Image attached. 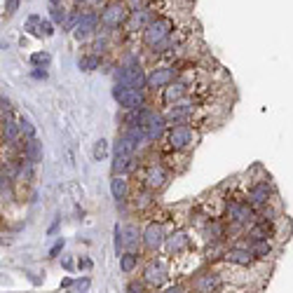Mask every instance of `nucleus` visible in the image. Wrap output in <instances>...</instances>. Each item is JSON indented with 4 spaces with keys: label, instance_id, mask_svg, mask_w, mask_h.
<instances>
[{
    "label": "nucleus",
    "instance_id": "nucleus-1",
    "mask_svg": "<svg viewBox=\"0 0 293 293\" xmlns=\"http://www.w3.org/2000/svg\"><path fill=\"white\" fill-rule=\"evenodd\" d=\"M174 28V21L167 19V17H160V19L150 21L143 31V42L148 47H157L160 42H164L169 38V33Z\"/></svg>",
    "mask_w": 293,
    "mask_h": 293
},
{
    "label": "nucleus",
    "instance_id": "nucleus-2",
    "mask_svg": "<svg viewBox=\"0 0 293 293\" xmlns=\"http://www.w3.org/2000/svg\"><path fill=\"white\" fill-rule=\"evenodd\" d=\"M113 94H115L117 104L127 108V110H136L143 106V92L136 89V87H127V84H115V89H113Z\"/></svg>",
    "mask_w": 293,
    "mask_h": 293
},
{
    "label": "nucleus",
    "instance_id": "nucleus-3",
    "mask_svg": "<svg viewBox=\"0 0 293 293\" xmlns=\"http://www.w3.org/2000/svg\"><path fill=\"white\" fill-rule=\"evenodd\" d=\"M117 84H127V87L141 89L143 84H148V75H143L138 63H129V66H122L117 71Z\"/></svg>",
    "mask_w": 293,
    "mask_h": 293
},
{
    "label": "nucleus",
    "instance_id": "nucleus-4",
    "mask_svg": "<svg viewBox=\"0 0 293 293\" xmlns=\"http://www.w3.org/2000/svg\"><path fill=\"white\" fill-rule=\"evenodd\" d=\"M169 148H174V150H183V148H188L192 141H195V132L190 129L188 125H178L174 127L171 132H169Z\"/></svg>",
    "mask_w": 293,
    "mask_h": 293
},
{
    "label": "nucleus",
    "instance_id": "nucleus-5",
    "mask_svg": "<svg viewBox=\"0 0 293 293\" xmlns=\"http://www.w3.org/2000/svg\"><path fill=\"white\" fill-rule=\"evenodd\" d=\"M164 230H162V225L160 223H150L146 228V232H143V244H146V249H150V251H155V249H160L162 244H164Z\"/></svg>",
    "mask_w": 293,
    "mask_h": 293
},
{
    "label": "nucleus",
    "instance_id": "nucleus-6",
    "mask_svg": "<svg viewBox=\"0 0 293 293\" xmlns=\"http://www.w3.org/2000/svg\"><path fill=\"white\" fill-rule=\"evenodd\" d=\"M127 19V7L122 2H113V5H108L101 14V21H104L106 26H117V24H122Z\"/></svg>",
    "mask_w": 293,
    "mask_h": 293
},
{
    "label": "nucleus",
    "instance_id": "nucleus-7",
    "mask_svg": "<svg viewBox=\"0 0 293 293\" xmlns=\"http://www.w3.org/2000/svg\"><path fill=\"white\" fill-rule=\"evenodd\" d=\"M174 80V68H155L148 73V87H169Z\"/></svg>",
    "mask_w": 293,
    "mask_h": 293
},
{
    "label": "nucleus",
    "instance_id": "nucleus-8",
    "mask_svg": "<svg viewBox=\"0 0 293 293\" xmlns=\"http://www.w3.org/2000/svg\"><path fill=\"white\" fill-rule=\"evenodd\" d=\"M143 279H146L150 286H162L164 284V279H167V270L160 265V263H150L146 267V274H143Z\"/></svg>",
    "mask_w": 293,
    "mask_h": 293
},
{
    "label": "nucleus",
    "instance_id": "nucleus-9",
    "mask_svg": "<svg viewBox=\"0 0 293 293\" xmlns=\"http://www.w3.org/2000/svg\"><path fill=\"white\" fill-rule=\"evenodd\" d=\"M228 216H230L232 223H249L253 218V211L249 209V204H240V202H235L228 207Z\"/></svg>",
    "mask_w": 293,
    "mask_h": 293
},
{
    "label": "nucleus",
    "instance_id": "nucleus-10",
    "mask_svg": "<svg viewBox=\"0 0 293 293\" xmlns=\"http://www.w3.org/2000/svg\"><path fill=\"white\" fill-rule=\"evenodd\" d=\"M225 261L228 263H235V265H251L253 263V253H251V249H230V251H225Z\"/></svg>",
    "mask_w": 293,
    "mask_h": 293
},
{
    "label": "nucleus",
    "instance_id": "nucleus-11",
    "mask_svg": "<svg viewBox=\"0 0 293 293\" xmlns=\"http://www.w3.org/2000/svg\"><path fill=\"white\" fill-rule=\"evenodd\" d=\"M270 199V183H256L251 190H249V202L256 204V207H261Z\"/></svg>",
    "mask_w": 293,
    "mask_h": 293
},
{
    "label": "nucleus",
    "instance_id": "nucleus-12",
    "mask_svg": "<svg viewBox=\"0 0 293 293\" xmlns=\"http://www.w3.org/2000/svg\"><path fill=\"white\" fill-rule=\"evenodd\" d=\"M164 244H167L169 253H181L186 246H188V235H186L183 230H178V232H174V235H169Z\"/></svg>",
    "mask_w": 293,
    "mask_h": 293
},
{
    "label": "nucleus",
    "instance_id": "nucleus-13",
    "mask_svg": "<svg viewBox=\"0 0 293 293\" xmlns=\"http://www.w3.org/2000/svg\"><path fill=\"white\" fill-rule=\"evenodd\" d=\"M216 289H218V277L216 274H202L195 282V291L197 293H213Z\"/></svg>",
    "mask_w": 293,
    "mask_h": 293
},
{
    "label": "nucleus",
    "instance_id": "nucleus-14",
    "mask_svg": "<svg viewBox=\"0 0 293 293\" xmlns=\"http://www.w3.org/2000/svg\"><path fill=\"white\" fill-rule=\"evenodd\" d=\"M94 24H96V14H84V17H80L78 24H75V38L89 35V33L94 31Z\"/></svg>",
    "mask_w": 293,
    "mask_h": 293
},
{
    "label": "nucleus",
    "instance_id": "nucleus-15",
    "mask_svg": "<svg viewBox=\"0 0 293 293\" xmlns=\"http://www.w3.org/2000/svg\"><path fill=\"white\" fill-rule=\"evenodd\" d=\"M136 146H138V141H134L132 136H120L115 141V155H129V157H134V153H136Z\"/></svg>",
    "mask_w": 293,
    "mask_h": 293
},
{
    "label": "nucleus",
    "instance_id": "nucleus-16",
    "mask_svg": "<svg viewBox=\"0 0 293 293\" xmlns=\"http://www.w3.org/2000/svg\"><path fill=\"white\" fill-rule=\"evenodd\" d=\"M186 96V84L183 82H174L169 84V87H164V104H174V101H181Z\"/></svg>",
    "mask_w": 293,
    "mask_h": 293
},
{
    "label": "nucleus",
    "instance_id": "nucleus-17",
    "mask_svg": "<svg viewBox=\"0 0 293 293\" xmlns=\"http://www.w3.org/2000/svg\"><path fill=\"white\" fill-rule=\"evenodd\" d=\"M26 162H31V164H35V162H40L42 160V143L40 141H35V138H31L28 143H26Z\"/></svg>",
    "mask_w": 293,
    "mask_h": 293
},
{
    "label": "nucleus",
    "instance_id": "nucleus-18",
    "mask_svg": "<svg viewBox=\"0 0 293 293\" xmlns=\"http://www.w3.org/2000/svg\"><path fill=\"white\" fill-rule=\"evenodd\" d=\"M270 251H272V246H270V241L267 240H253V244H251L253 256H258V258H267Z\"/></svg>",
    "mask_w": 293,
    "mask_h": 293
},
{
    "label": "nucleus",
    "instance_id": "nucleus-19",
    "mask_svg": "<svg viewBox=\"0 0 293 293\" xmlns=\"http://www.w3.org/2000/svg\"><path fill=\"white\" fill-rule=\"evenodd\" d=\"M164 181H167V174H164V169H150V174H148V186L150 188H162L164 186Z\"/></svg>",
    "mask_w": 293,
    "mask_h": 293
},
{
    "label": "nucleus",
    "instance_id": "nucleus-20",
    "mask_svg": "<svg viewBox=\"0 0 293 293\" xmlns=\"http://www.w3.org/2000/svg\"><path fill=\"white\" fill-rule=\"evenodd\" d=\"M110 192H113V197L115 199H125L127 197V181L125 178L115 176L110 181Z\"/></svg>",
    "mask_w": 293,
    "mask_h": 293
},
{
    "label": "nucleus",
    "instance_id": "nucleus-21",
    "mask_svg": "<svg viewBox=\"0 0 293 293\" xmlns=\"http://www.w3.org/2000/svg\"><path fill=\"white\" fill-rule=\"evenodd\" d=\"M138 263V256L134 251H127L120 256V267H122V272H132L134 267H136Z\"/></svg>",
    "mask_w": 293,
    "mask_h": 293
},
{
    "label": "nucleus",
    "instance_id": "nucleus-22",
    "mask_svg": "<svg viewBox=\"0 0 293 293\" xmlns=\"http://www.w3.org/2000/svg\"><path fill=\"white\" fill-rule=\"evenodd\" d=\"M21 127L19 122H12V120H5V125H2V136L7 138V141H14V138L19 136Z\"/></svg>",
    "mask_w": 293,
    "mask_h": 293
},
{
    "label": "nucleus",
    "instance_id": "nucleus-23",
    "mask_svg": "<svg viewBox=\"0 0 293 293\" xmlns=\"http://www.w3.org/2000/svg\"><path fill=\"white\" fill-rule=\"evenodd\" d=\"M132 162H134V157H129V155H115L113 171H115V174H122V171H127V169L132 167Z\"/></svg>",
    "mask_w": 293,
    "mask_h": 293
},
{
    "label": "nucleus",
    "instance_id": "nucleus-24",
    "mask_svg": "<svg viewBox=\"0 0 293 293\" xmlns=\"http://www.w3.org/2000/svg\"><path fill=\"white\" fill-rule=\"evenodd\" d=\"M190 113H192V106L190 104H178L169 110V117H171V120H181V117H188Z\"/></svg>",
    "mask_w": 293,
    "mask_h": 293
},
{
    "label": "nucleus",
    "instance_id": "nucleus-25",
    "mask_svg": "<svg viewBox=\"0 0 293 293\" xmlns=\"http://www.w3.org/2000/svg\"><path fill=\"white\" fill-rule=\"evenodd\" d=\"M249 237H251V240H267V237H270V228H267V223H261V225L251 228Z\"/></svg>",
    "mask_w": 293,
    "mask_h": 293
},
{
    "label": "nucleus",
    "instance_id": "nucleus-26",
    "mask_svg": "<svg viewBox=\"0 0 293 293\" xmlns=\"http://www.w3.org/2000/svg\"><path fill=\"white\" fill-rule=\"evenodd\" d=\"M125 244H127V249H129V251H132V249H134V246H136V244H138V230H136V228H134V225H129V228H127Z\"/></svg>",
    "mask_w": 293,
    "mask_h": 293
},
{
    "label": "nucleus",
    "instance_id": "nucleus-27",
    "mask_svg": "<svg viewBox=\"0 0 293 293\" xmlns=\"http://www.w3.org/2000/svg\"><path fill=\"white\" fill-rule=\"evenodd\" d=\"M19 127H21V134H24V136L28 138V141H31L33 136H35V127L31 125V120H26V117H21L19 120Z\"/></svg>",
    "mask_w": 293,
    "mask_h": 293
},
{
    "label": "nucleus",
    "instance_id": "nucleus-28",
    "mask_svg": "<svg viewBox=\"0 0 293 293\" xmlns=\"http://www.w3.org/2000/svg\"><path fill=\"white\" fill-rule=\"evenodd\" d=\"M80 68H82V71H94V68H99V56H82V59H80Z\"/></svg>",
    "mask_w": 293,
    "mask_h": 293
},
{
    "label": "nucleus",
    "instance_id": "nucleus-29",
    "mask_svg": "<svg viewBox=\"0 0 293 293\" xmlns=\"http://www.w3.org/2000/svg\"><path fill=\"white\" fill-rule=\"evenodd\" d=\"M31 63H33V66H42V68H45V66L50 63V54H47V52H35L31 56Z\"/></svg>",
    "mask_w": 293,
    "mask_h": 293
},
{
    "label": "nucleus",
    "instance_id": "nucleus-30",
    "mask_svg": "<svg viewBox=\"0 0 293 293\" xmlns=\"http://www.w3.org/2000/svg\"><path fill=\"white\" fill-rule=\"evenodd\" d=\"M94 157H96V160L106 157V141H104V138H101V141L96 143V148H94Z\"/></svg>",
    "mask_w": 293,
    "mask_h": 293
},
{
    "label": "nucleus",
    "instance_id": "nucleus-31",
    "mask_svg": "<svg viewBox=\"0 0 293 293\" xmlns=\"http://www.w3.org/2000/svg\"><path fill=\"white\" fill-rule=\"evenodd\" d=\"M146 17H148V12H141V14H134V21H132V26L134 28H138L143 21H146Z\"/></svg>",
    "mask_w": 293,
    "mask_h": 293
},
{
    "label": "nucleus",
    "instance_id": "nucleus-32",
    "mask_svg": "<svg viewBox=\"0 0 293 293\" xmlns=\"http://www.w3.org/2000/svg\"><path fill=\"white\" fill-rule=\"evenodd\" d=\"M17 7H19V0H7V2H5V12H7V14L17 12Z\"/></svg>",
    "mask_w": 293,
    "mask_h": 293
},
{
    "label": "nucleus",
    "instance_id": "nucleus-33",
    "mask_svg": "<svg viewBox=\"0 0 293 293\" xmlns=\"http://www.w3.org/2000/svg\"><path fill=\"white\" fill-rule=\"evenodd\" d=\"M52 19L54 21H63V19H66V12H63L61 7H54V10H52Z\"/></svg>",
    "mask_w": 293,
    "mask_h": 293
},
{
    "label": "nucleus",
    "instance_id": "nucleus-34",
    "mask_svg": "<svg viewBox=\"0 0 293 293\" xmlns=\"http://www.w3.org/2000/svg\"><path fill=\"white\" fill-rule=\"evenodd\" d=\"M40 33H45V35H52V26L47 24V21H40Z\"/></svg>",
    "mask_w": 293,
    "mask_h": 293
},
{
    "label": "nucleus",
    "instance_id": "nucleus-35",
    "mask_svg": "<svg viewBox=\"0 0 293 293\" xmlns=\"http://www.w3.org/2000/svg\"><path fill=\"white\" fill-rule=\"evenodd\" d=\"M61 249H63V240H59V241H56V244H54V246H52V251H50V256H52V258H54V256H56V253L61 251Z\"/></svg>",
    "mask_w": 293,
    "mask_h": 293
},
{
    "label": "nucleus",
    "instance_id": "nucleus-36",
    "mask_svg": "<svg viewBox=\"0 0 293 293\" xmlns=\"http://www.w3.org/2000/svg\"><path fill=\"white\" fill-rule=\"evenodd\" d=\"M75 286H78V291H84V289L89 286V279H82V282H78Z\"/></svg>",
    "mask_w": 293,
    "mask_h": 293
},
{
    "label": "nucleus",
    "instance_id": "nucleus-37",
    "mask_svg": "<svg viewBox=\"0 0 293 293\" xmlns=\"http://www.w3.org/2000/svg\"><path fill=\"white\" fill-rule=\"evenodd\" d=\"M183 289L181 286H171V289H167V291H162V293H181Z\"/></svg>",
    "mask_w": 293,
    "mask_h": 293
},
{
    "label": "nucleus",
    "instance_id": "nucleus-38",
    "mask_svg": "<svg viewBox=\"0 0 293 293\" xmlns=\"http://www.w3.org/2000/svg\"><path fill=\"white\" fill-rule=\"evenodd\" d=\"M33 78H47V73H45V71H35V73H33Z\"/></svg>",
    "mask_w": 293,
    "mask_h": 293
},
{
    "label": "nucleus",
    "instance_id": "nucleus-39",
    "mask_svg": "<svg viewBox=\"0 0 293 293\" xmlns=\"http://www.w3.org/2000/svg\"><path fill=\"white\" fill-rule=\"evenodd\" d=\"M127 293H141V289H136V286H129V289H127Z\"/></svg>",
    "mask_w": 293,
    "mask_h": 293
},
{
    "label": "nucleus",
    "instance_id": "nucleus-40",
    "mask_svg": "<svg viewBox=\"0 0 293 293\" xmlns=\"http://www.w3.org/2000/svg\"><path fill=\"white\" fill-rule=\"evenodd\" d=\"M50 2H52L54 7H59V2H61V0H50Z\"/></svg>",
    "mask_w": 293,
    "mask_h": 293
}]
</instances>
